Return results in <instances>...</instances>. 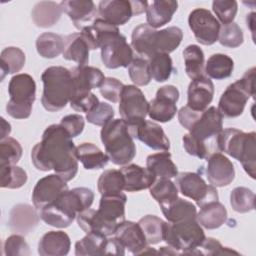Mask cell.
Instances as JSON below:
<instances>
[{
  "label": "cell",
  "instance_id": "obj_53",
  "mask_svg": "<svg viewBox=\"0 0 256 256\" xmlns=\"http://www.w3.org/2000/svg\"><path fill=\"white\" fill-rule=\"evenodd\" d=\"M183 147L185 151L196 158L199 159H207L212 153H214V149L209 144L201 142L194 137H192L189 133L183 136Z\"/></svg>",
  "mask_w": 256,
  "mask_h": 256
},
{
  "label": "cell",
  "instance_id": "obj_58",
  "mask_svg": "<svg viewBox=\"0 0 256 256\" xmlns=\"http://www.w3.org/2000/svg\"><path fill=\"white\" fill-rule=\"evenodd\" d=\"M200 254L204 255H227V254H235L239 253L235 250H232L228 247H223L222 244L214 238H206L202 245L198 248Z\"/></svg>",
  "mask_w": 256,
  "mask_h": 256
},
{
  "label": "cell",
  "instance_id": "obj_55",
  "mask_svg": "<svg viewBox=\"0 0 256 256\" xmlns=\"http://www.w3.org/2000/svg\"><path fill=\"white\" fill-rule=\"evenodd\" d=\"M4 254L7 256H29L30 247L23 235L14 234L4 242Z\"/></svg>",
  "mask_w": 256,
  "mask_h": 256
},
{
  "label": "cell",
  "instance_id": "obj_22",
  "mask_svg": "<svg viewBox=\"0 0 256 256\" xmlns=\"http://www.w3.org/2000/svg\"><path fill=\"white\" fill-rule=\"evenodd\" d=\"M38 210L28 204H17L10 211L8 226L13 233L27 235L39 224L40 214Z\"/></svg>",
  "mask_w": 256,
  "mask_h": 256
},
{
  "label": "cell",
  "instance_id": "obj_39",
  "mask_svg": "<svg viewBox=\"0 0 256 256\" xmlns=\"http://www.w3.org/2000/svg\"><path fill=\"white\" fill-rule=\"evenodd\" d=\"M64 38L58 34L46 32L41 34L36 40V49L38 54L46 59L58 57L64 51Z\"/></svg>",
  "mask_w": 256,
  "mask_h": 256
},
{
  "label": "cell",
  "instance_id": "obj_52",
  "mask_svg": "<svg viewBox=\"0 0 256 256\" xmlns=\"http://www.w3.org/2000/svg\"><path fill=\"white\" fill-rule=\"evenodd\" d=\"M212 9L217 20L227 25L234 21L238 12V3L235 0H215L212 3Z\"/></svg>",
  "mask_w": 256,
  "mask_h": 256
},
{
  "label": "cell",
  "instance_id": "obj_43",
  "mask_svg": "<svg viewBox=\"0 0 256 256\" xmlns=\"http://www.w3.org/2000/svg\"><path fill=\"white\" fill-rule=\"evenodd\" d=\"M149 69L152 79L163 83L170 79L174 71L173 61L169 54L157 53L149 59Z\"/></svg>",
  "mask_w": 256,
  "mask_h": 256
},
{
  "label": "cell",
  "instance_id": "obj_1",
  "mask_svg": "<svg viewBox=\"0 0 256 256\" xmlns=\"http://www.w3.org/2000/svg\"><path fill=\"white\" fill-rule=\"evenodd\" d=\"M31 159L36 169L44 172L54 170L66 182L78 173L76 147L70 134L60 124L46 128L41 142L32 149Z\"/></svg>",
  "mask_w": 256,
  "mask_h": 256
},
{
  "label": "cell",
  "instance_id": "obj_60",
  "mask_svg": "<svg viewBox=\"0 0 256 256\" xmlns=\"http://www.w3.org/2000/svg\"><path fill=\"white\" fill-rule=\"evenodd\" d=\"M201 112H197L194 111L192 109H190L188 106L182 107L179 112H178V120L179 123L186 129V130H190L191 126L194 124V122L197 120V118L199 117Z\"/></svg>",
  "mask_w": 256,
  "mask_h": 256
},
{
  "label": "cell",
  "instance_id": "obj_62",
  "mask_svg": "<svg viewBox=\"0 0 256 256\" xmlns=\"http://www.w3.org/2000/svg\"><path fill=\"white\" fill-rule=\"evenodd\" d=\"M11 133V125L3 117H1V140L8 138Z\"/></svg>",
  "mask_w": 256,
  "mask_h": 256
},
{
  "label": "cell",
  "instance_id": "obj_14",
  "mask_svg": "<svg viewBox=\"0 0 256 256\" xmlns=\"http://www.w3.org/2000/svg\"><path fill=\"white\" fill-rule=\"evenodd\" d=\"M149 112V102L136 85H125L119 100V113L127 123L143 120Z\"/></svg>",
  "mask_w": 256,
  "mask_h": 256
},
{
  "label": "cell",
  "instance_id": "obj_61",
  "mask_svg": "<svg viewBox=\"0 0 256 256\" xmlns=\"http://www.w3.org/2000/svg\"><path fill=\"white\" fill-rule=\"evenodd\" d=\"M106 255H125V248L115 238H108Z\"/></svg>",
  "mask_w": 256,
  "mask_h": 256
},
{
  "label": "cell",
  "instance_id": "obj_23",
  "mask_svg": "<svg viewBox=\"0 0 256 256\" xmlns=\"http://www.w3.org/2000/svg\"><path fill=\"white\" fill-rule=\"evenodd\" d=\"M114 237L134 255H140L148 246L146 237L138 223L132 221H123L118 225Z\"/></svg>",
  "mask_w": 256,
  "mask_h": 256
},
{
  "label": "cell",
  "instance_id": "obj_12",
  "mask_svg": "<svg viewBox=\"0 0 256 256\" xmlns=\"http://www.w3.org/2000/svg\"><path fill=\"white\" fill-rule=\"evenodd\" d=\"M223 130V116L219 110L211 106L201 112L191 126L189 134L195 139L216 148V139Z\"/></svg>",
  "mask_w": 256,
  "mask_h": 256
},
{
  "label": "cell",
  "instance_id": "obj_25",
  "mask_svg": "<svg viewBox=\"0 0 256 256\" xmlns=\"http://www.w3.org/2000/svg\"><path fill=\"white\" fill-rule=\"evenodd\" d=\"M120 171L125 179V188L127 192H139L149 189L155 182V175L146 167L136 164L124 165Z\"/></svg>",
  "mask_w": 256,
  "mask_h": 256
},
{
  "label": "cell",
  "instance_id": "obj_26",
  "mask_svg": "<svg viewBox=\"0 0 256 256\" xmlns=\"http://www.w3.org/2000/svg\"><path fill=\"white\" fill-rule=\"evenodd\" d=\"M80 33L87 41L90 50H96L101 48L106 41L118 35L120 31L118 27L101 18H97L93 24L84 28Z\"/></svg>",
  "mask_w": 256,
  "mask_h": 256
},
{
  "label": "cell",
  "instance_id": "obj_59",
  "mask_svg": "<svg viewBox=\"0 0 256 256\" xmlns=\"http://www.w3.org/2000/svg\"><path fill=\"white\" fill-rule=\"evenodd\" d=\"M60 125L66 129L72 138L79 136L85 127L84 117L79 114H71L62 118Z\"/></svg>",
  "mask_w": 256,
  "mask_h": 256
},
{
  "label": "cell",
  "instance_id": "obj_64",
  "mask_svg": "<svg viewBox=\"0 0 256 256\" xmlns=\"http://www.w3.org/2000/svg\"><path fill=\"white\" fill-rule=\"evenodd\" d=\"M254 23H255V13L252 12L247 15V26L250 28L252 34H254Z\"/></svg>",
  "mask_w": 256,
  "mask_h": 256
},
{
  "label": "cell",
  "instance_id": "obj_24",
  "mask_svg": "<svg viewBox=\"0 0 256 256\" xmlns=\"http://www.w3.org/2000/svg\"><path fill=\"white\" fill-rule=\"evenodd\" d=\"M75 87V95L90 93L91 90L100 88L105 80L103 72L92 66H77L70 69Z\"/></svg>",
  "mask_w": 256,
  "mask_h": 256
},
{
  "label": "cell",
  "instance_id": "obj_49",
  "mask_svg": "<svg viewBox=\"0 0 256 256\" xmlns=\"http://www.w3.org/2000/svg\"><path fill=\"white\" fill-rule=\"evenodd\" d=\"M128 73L131 81L136 86H146L151 80L149 69V60L136 56L128 67Z\"/></svg>",
  "mask_w": 256,
  "mask_h": 256
},
{
  "label": "cell",
  "instance_id": "obj_51",
  "mask_svg": "<svg viewBox=\"0 0 256 256\" xmlns=\"http://www.w3.org/2000/svg\"><path fill=\"white\" fill-rule=\"evenodd\" d=\"M218 41L224 47L237 48L243 44L244 34L240 26L237 23L232 22L221 26Z\"/></svg>",
  "mask_w": 256,
  "mask_h": 256
},
{
  "label": "cell",
  "instance_id": "obj_41",
  "mask_svg": "<svg viewBox=\"0 0 256 256\" xmlns=\"http://www.w3.org/2000/svg\"><path fill=\"white\" fill-rule=\"evenodd\" d=\"M1 80L8 74L20 72L25 66V53L18 47H7L1 52Z\"/></svg>",
  "mask_w": 256,
  "mask_h": 256
},
{
  "label": "cell",
  "instance_id": "obj_20",
  "mask_svg": "<svg viewBox=\"0 0 256 256\" xmlns=\"http://www.w3.org/2000/svg\"><path fill=\"white\" fill-rule=\"evenodd\" d=\"M60 6L80 31L93 24L99 15L98 8L91 0H65Z\"/></svg>",
  "mask_w": 256,
  "mask_h": 256
},
{
  "label": "cell",
  "instance_id": "obj_11",
  "mask_svg": "<svg viewBox=\"0 0 256 256\" xmlns=\"http://www.w3.org/2000/svg\"><path fill=\"white\" fill-rule=\"evenodd\" d=\"M188 24L200 44L210 46L218 41L221 25L209 10L204 8L194 9L189 14Z\"/></svg>",
  "mask_w": 256,
  "mask_h": 256
},
{
  "label": "cell",
  "instance_id": "obj_4",
  "mask_svg": "<svg viewBox=\"0 0 256 256\" xmlns=\"http://www.w3.org/2000/svg\"><path fill=\"white\" fill-rule=\"evenodd\" d=\"M219 151L238 160L245 172L255 179L256 168V134L245 133L236 128H227L220 132L216 139Z\"/></svg>",
  "mask_w": 256,
  "mask_h": 256
},
{
  "label": "cell",
  "instance_id": "obj_29",
  "mask_svg": "<svg viewBox=\"0 0 256 256\" xmlns=\"http://www.w3.org/2000/svg\"><path fill=\"white\" fill-rule=\"evenodd\" d=\"M178 9V2L174 0H156L148 4L146 10L147 23L152 28H160L168 24Z\"/></svg>",
  "mask_w": 256,
  "mask_h": 256
},
{
  "label": "cell",
  "instance_id": "obj_48",
  "mask_svg": "<svg viewBox=\"0 0 256 256\" xmlns=\"http://www.w3.org/2000/svg\"><path fill=\"white\" fill-rule=\"evenodd\" d=\"M41 219L49 226L56 228H67L75 219L66 215L54 203L48 204L39 211Z\"/></svg>",
  "mask_w": 256,
  "mask_h": 256
},
{
  "label": "cell",
  "instance_id": "obj_44",
  "mask_svg": "<svg viewBox=\"0 0 256 256\" xmlns=\"http://www.w3.org/2000/svg\"><path fill=\"white\" fill-rule=\"evenodd\" d=\"M150 195L159 203L160 206L167 205L178 198V188L171 179L157 178L149 188Z\"/></svg>",
  "mask_w": 256,
  "mask_h": 256
},
{
  "label": "cell",
  "instance_id": "obj_33",
  "mask_svg": "<svg viewBox=\"0 0 256 256\" xmlns=\"http://www.w3.org/2000/svg\"><path fill=\"white\" fill-rule=\"evenodd\" d=\"M227 216L225 206L219 201H213L201 207L200 212L197 213L196 220L205 229L214 230L225 224Z\"/></svg>",
  "mask_w": 256,
  "mask_h": 256
},
{
  "label": "cell",
  "instance_id": "obj_3",
  "mask_svg": "<svg viewBox=\"0 0 256 256\" xmlns=\"http://www.w3.org/2000/svg\"><path fill=\"white\" fill-rule=\"evenodd\" d=\"M43 94L41 103L49 112H58L70 103L75 95L71 71L61 66L47 68L42 76Z\"/></svg>",
  "mask_w": 256,
  "mask_h": 256
},
{
  "label": "cell",
  "instance_id": "obj_21",
  "mask_svg": "<svg viewBox=\"0 0 256 256\" xmlns=\"http://www.w3.org/2000/svg\"><path fill=\"white\" fill-rule=\"evenodd\" d=\"M215 93L212 80L207 76H200L189 84L187 106L197 112L205 111L211 104Z\"/></svg>",
  "mask_w": 256,
  "mask_h": 256
},
{
  "label": "cell",
  "instance_id": "obj_63",
  "mask_svg": "<svg viewBox=\"0 0 256 256\" xmlns=\"http://www.w3.org/2000/svg\"><path fill=\"white\" fill-rule=\"evenodd\" d=\"M158 252H159V254H163V255H177V254H180V252H178L177 250H175L174 248H172L170 246L161 247Z\"/></svg>",
  "mask_w": 256,
  "mask_h": 256
},
{
  "label": "cell",
  "instance_id": "obj_6",
  "mask_svg": "<svg viewBox=\"0 0 256 256\" xmlns=\"http://www.w3.org/2000/svg\"><path fill=\"white\" fill-rule=\"evenodd\" d=\"M10 96L6 105L8 115L15 119L30 117L36 100V83L29 74L21 73L12 77L8 85Z\"/></svg>",
  "mask_w": 256,
  "mask_h": 256
},
{
  "label": "cell",
  "instance_id": "obj_15",
  "mask_svg": "<svg viewBox=\"0 0 256 256\" xmlns=\"http://www.w3.org/2000/svg\"><path fill=\"white\" fill-rule=\"evenodd\" d=\"M101 49V60L106 68H127L134 59V51L124 35L119 33L106 41Z\"/></svg>",
  "mask_w": 256,
  "mask_h": 256
},
{
  "label": "cell",
  "instance_id": "obj_31",
  "mask_svg": "<svg viewBox=\"0 0 256 256\" xmlns=\"http://www.w3.org/2000/svg\"><path fill=\"white\" fill-rule=\"evenodd\" d=\"M65 46L63 58L68 61H73L78 66H87L89 64L90 48L82 34L73 33L65 37Z\"/></svg>",
  "mask_w": 256,
  "mask_h": 256
},
{
  "label": "cell",
  "instance_id": "obj_19",
  "mask_svg": "<svg viewBox=\"0 0 256 256\" xmlns=\"http://www.w3.org/2000/svg\"><path fill=\"white\" fill-rule=\"evenodd\" d=\"M206 176L212 186L225 187L233 182L235 168L226 156L220 152H214L207 158Z\"/></svg>",
  "mask_w": 256,
  "mask_h": 256
},
{
  "label": "cell",
  "instance_id": "obj_40",
  "mask_svg": "<svg viewBox=\"0 0 256 256\" xmlns=\"http://www.w3.org/2000/svg\"><path fill=\"white\" fill-rule=\"evenodd\" d=\"M185 71L187 76L194 80L204 74L205 56L204 52L198 45H189L183 51Z\"/></svg>",
  "mask_w": 256,
  "mask_h": 256
},
{
  "label": "cell",
  "instance_id": "obj_9",
  "mask_svg": "<svg viewBox=\"0 0 256 256\" xmlns=\"http://www.w3.org/2000/svg\"><path fill=\"white\" fill-rule=\"evenodd\" d=\"M148 4L139 0H104L99 3L98 13L101 19L117 27L126 24L133 16L146 12Z\"/></svg>",
  "mask_w": 256,
  "mask_h": 256
},
{
  "label": "cell",
  "instance_id": "obj_7",
  "mask_svg": "<svg viewBox=\"0 0 256 256\" xmlns=\"http://www.w3.org/2000/svg\"><path fill=\"white\" fill-rule=\"evenodd\" d=\"M254 76L255 68L252 67L245 72L241 79L226 88L217 108L223 117L236 118L243 114L249 98H254L255 95Z\"/></svg>",
  "mask_w": 256,
  "mask_h": 256
},
{
  "label": "cell",
  "instance_id": "obj_5",
  "mask_svg": "<svg viewBox=\"0 0 256 256\" xmlns=\"http://www.w3.org/2000/svg\"><path fill=\"white\" fill-rule=\"evenodd\" d=\"M101 141L110 161L119 166L129 164L136 156V145L124 119H112L101 129Z\"/></svg>",
  "mask_w": 256,
  "mask_h": 256
},
{
  "label": "cell",
  "instance_id": "obj_56",
  "mask_svg": "<svg viewBox=\"0 0 256 256\" xmlns=\"http://www.w3.org/2000/svg\"><path fill=\"white\" fill-rule=\"evenodd\" d=\"M124 86L125 85L120 80L113 77H108L105 78L99 90L103 98L112 103H117L120 100V96Z\"/></svg>",
  "mask_w": 256,
  "mask_h": 256
},
{
  "label": "cell",
  "instance_id": "obj_2",
  "mask_svg": "<svg viewBox=\"0 0 256 256\" xmlns=\"http://www.w3.org/2000/svg\"><path fill=\"white\" fill-rule=\"evenodd\" d=\"M182 39L183 31L179 27L157 31L148 24H141L132 32L131 47L138 57L149 60L157 53H172L180 46Z\"/></svg>",
  "mask_w": 256,
  "mask_h": 256
},
{
  "label": "cell",
  "instance_id": "obj_28",
  "mask_svg": "<svg viewBox=\"0 0 256 256\" xmlns=\"http://www.w3.org/2000/svg\"><path fill=\"white\" fill-rule=\"evenodd\" d=\"M71 248V240L64 231H49L42 236L38 244L41 256L67 255Z\"/></svg>",
  "mask_w": 256,
  "mask_h": 256
},
{
  "label": "cell",
  "instance_id": "obj_54",
  "mask_svg": "<svg viewBox=\"0 0 256 256\" xmlns=\"http://www.w3.org/2000/svg\"><path fill=\"white\" fill-rule=\"evenodd\" d=\"M115 116L113 107L105 102H100L97 107L86 114V119L89 123L103 127Z\"/></svg>",
  "mask_w": 256,
  "mask_h": 256
},
{
  "label": "cell",
  "instance_id": "obj_46",
  "mask_svg": "<svg viewBox=\"0 0 256 256\" xmlns=\"http://www.w3.org/2000/svg\"><path fill=\"white\" fill-rule=\"evenodd\" d=\"M0 176L2 188L18 189L23 187L27 180V173L24 169L16 165H1Z\"/></svg>",
  "mask_w": 256,
  "mask_h": 256
},
{
  "label": "cell",
  "instance_id": "obj_30",
  "mask_svg": "<svg viewBox=\"0 0 256 256\" xmlns=\"http://www.w3.org/2000/svg\"><path fill=\"white\" fill-rule=\"evenodd\" d=\"M79 227L87 233H99L107 237L114 235L117 226L107 222L97 210L86 209L80 212L77 217Z\"/></svg>",
  "mask_w": 256,
  "mask_h": 256
},
{
  "label": "cell",
  "instance_id": "obj_57",
  "mask_svg": "<svg viewBox=\"0 0 256 256\" xmlns=\"http://www.w3.org/2000/svg\"><path fill=\"white\" fill-rule=\"evenodd\" d=\"M100 101L98 97L92 92L82 95L74 96L70 101V106L77 112L88 113L99 105Z\"/></svg>",
  "mask_w": 256,
  "mask_h": 256
},
{
  "label": "cell",
  "instance_id": "obj_37",
  "mask_svg": "<svg viewBox=\"0 0 256 256\" xmlns=\"http://www.w3.org/2000/svg\"><path fill=\"white\" fill-rule=\"evenodd\" d=\"M108 238L99 233H87V235L75 244L77 256L106 255Z\"/></svg>",
  "mask_w": 256,
  "mask_h": 256
},
{
  "label": "cell",
  "instance_id": "obj_42",
  "mask_svg": "<svg viewBox=\"0 0 256 256\" xmlns=\"http://www.w3.org/2000/svg\"><path fill=\"white\" fill-rule=\"evenodd\" d=\"M125 179L120 170H105L98 179V191L101 195H116L123 193Z\"/></svg>",
  "mask_w": 256,
  "mask_h": 256
},
{
  "label": "cell",
  "instance_id": "obj_13",
  "mask_svg": "<svg viewBox=\"0 0 256 256\" xmlns=\"http://www.w3.org/2000/svg\"><path fill=\"white\" fill-rule=\"evenodd\" d=\"M127 124L133 139L141 141L147 147L156 151L168 152L170 150V141L159 124L146 119Z\"/></svg>",
  "mask_w": 256,
  "mask_h": 256
},
{
  "label": "cell",
  "instance_id": "obj_47",
  "mask_svg": "<svg viewBox=\"0 0 256 256\" xmlns=\"http://www.w3.org/2000/svg\"><path fill=\"white\" fill-rule=\"evenodd\" d=\"M230 204L237 213H248L255 208V194L246 187H236L230 194Z\"/></svg>",
  "mask_w": 256,
  "mask_h": 256
},
{
  "label": "cell",
  "instance_id": "obj_8",
  "mask_svg": "<svg viewBox=\"0 0 256 256\" xmlns=\"http://www.w3.org/2000/svg\"><path fill=\"white\" fill-rule=\"evenodd\" d=\"M205 239L204 230L196 219L164 224L163 241L181 254H191Z\"/></svg>",
  "mask_w": 256,
  "mask_h": 256
},
{
  "label": "cell",
  "instance_id": "obj_34",
  "mask_svg": "<svg viewBox=\"0 0 256 256\" xmlns=\"http://www.w3.org/2000/svg\"><path fill=\"white\" fill-rule=\"evenodd\" d=\"M62 13L60 4L54 1H41L34 6L31 16L37 27L50 28L58 23Z\"/></svg>",
  "mask_w": 256,
  "mask_h": 256
},
{
  "label": "cell",
  "instance_id": "obj_45",
  "mask_svg": "<svg viewBox=\"0 0 256 256\" xmlns=\"http://www.w3.org/2000/svg\"><path fill=\"white\" fill-rule=\"evenodd\" d=\"M138 224L143 230L148 245H156L163 241L165 221L161 218L155 215H147L141 218Z\"/></svg>",
  "mask_w": 256,
  "mask_h": 256
},
{
  "label": "cell",
  "instance_id": "obj_35",
  "mask_svg": "<svg viewBox=\"0 0 256 256\" xmlns=\"http://www.w3.org/2000/svg\"><path fill=\"white\" fill-rule=\"evenodd\" d=\"M147 168L157 178L172 179L178 175V169L175 163L172 161L171 154L169 152H160L149 155L146 160Z\"/></svg>",
  "mask_w": 256,
  "mask_h": 256
},
{
  "label": "cell",
  "instance_id": "obj_36",
  "mask_svg": "<svg viewBox=\"0 0 256 256\" xmlns=\"http://www.w3.org/2000/svg\"><path fill=\"white\" fill-rule=\"evenodd\" d=\"M160 207L165 218L170 223L194 220L197 216L196 206L192 202L179 197L173 202Z\"/></svg>",
  "mask_w": 256,
  "mask_h": 256
},
{
  "label": "cell",
  "instance_id": "obj_27",
  "mask_svg": "<svg viewBox=\"0 0 256 256\" xmlns=\"http://www.w3.org/2000/svg\"><path fill=\"white\" fill-rule=\"evenodd\" d=\"M126 202L127 196L124 193L102 195L97 211L107 222L118 227L120 223L125 221Z\"/></svg>",
  "mask_w": 256,
  "mask_h": 256
},
{
  "label": "cell",
  "instance_id": "obj_50",
  "mask_svg": "<svg viewBox=\"0 0 256 256\" xmlns=\"http://www.w3.org/2000/svg\"><path fill=\"white\" fill-rule=\"evenodd\" d=\"M21 144L14 138L8 137L0 143V166L16 165L22 157Z\"/></svg>",
  "mask_w": 256,
  "mask_h": 256
},
{
  "label": "cell",
  "instance_id": "obj_38",
  "mask_svg": "<svg viewBox=\"0 0 256 256\" xmlns=\"http://www.w3.org/2000/svg\"><path fill=\"white\" fill-rule=\"evenodd\" d=\"M204 70L208 78L223 80L232 75L234 70V61L226 54H214L207 60Z\"/></svg>",
  "mask_w": 256,
  "mask_h": 256
},
{
  "label": "cell",
  "instance_id": "obj_18",
  "mask_svg": "<svg viewBox=\"0 0 256 256\" xmlns=\"http://www.w3.org/2000/svg\"><path fill=\"white\" fill-rule=\"evenodd\" d=\"M94 197V192L91 189L79 187L66 190L53 203L69 217L76 219L80 212L89 209L92 206Z\"/></svg>",
  "mask_w": 256,
  "mask_h": 256
},
{
  "label": "cell",
  "instance_id": "obj_10",
  "mask_svg": "<svg viewBox=\"0 0 256 256\" xmlns=\"http://www.w3.org/2000/svg\"><path fill=\"white\" fill-rule=\"evenodd\" d=\"M175 185L183 196L194 200L200 208L219 199L217 189L211 184H206L202 176L195 172L178 173Z\"/></svg>",
  "mask_w": 256,
  "mask_h": 256
},
{
  "label": "cell",
  "instance_id": "obj_17",
  "mask_svg": "<svg viewBox=\"0 0 256 256\" xmlns=\"http://www.w3.org/2000/svg\"><path fill=\"white\" fill-rule=\"evenodd\" d=\"M66 190L67 182L57 174H50L41 178L35 185L32 193L34 207L40 211L43 207L56 201Z\"/></svg>",
  "mask_w": 256,
  "mask_h": 256
},
{
  "label": "cell",
  "instance_id": "obj_32",
  "mask_svg": "<svg viewBox=\"0 0 256 256\" xmlns=\"http://www.w3.org/2000/svg\"><path fill=\"white\" fill-rule=\"evenodd\" d=\"M76 157L86 170H100L107 166L110 159L93 143H82L76 147Z\"/></svg>",
  "mask_w": 256,
  "mask_h": 256
},
{
  "label": "cell",
  "instance_id": "obj_16",
  "mask_svg": "<svg viewBox=\"0 0 256 256\" xmlns=\"http://www.w3.org/2000/svg\"><path fill=\"white\" fill-rule=\"evenodd\" d=\"M179 90L173 85L161 87L156 97L149 102L148 115L153 121L167 123L171 121L177 111V102L179 100Z\"/></svg>",
  "mask_w": 256,
  "mask_h": 256
}]
</instances>
